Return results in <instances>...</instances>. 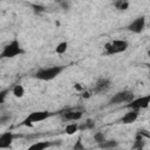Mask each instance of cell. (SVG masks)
<instances>
[{
    "instance_id": "1",
    "label": "cell",
    "mask_w": 150,
    "mask_h": 150,
    "mask_svg": "<svg viewBox=\"0 0 150 150\" xmlns=\"http://www.w3.org/2000/svg\"><path fill=\"white\" fill-rule=\"evenodd\" d=\"M66 67L67 66H53V67L41 68L33 74V77L41 81H52L56 76H59L66 69Z\"/></svg>"
},
{
    "instance_id": "2",
    "label": "cell",
    "mask_w": 150,
    "mask_h": 150,
    "mask_svg": "<svg viewBox=\"0 0 150 150\" xmlns=\"http://www.w3.org/2000/svg\"><path fill=\"white\" fill-rule=\"evenodd\" d=\"M25 53V50L22 49L20 42L14 39L12 40L8 45H6L1 52V59H12V57H15V56H19V55H22Z\"/></svg>"
},
{
    "instance_id": "3",
    "label": "cell",
    "mask_w": 150,
    "mask_h": 150,
    "mask_svg": "<svg viewBox=\"0 0 150 150\" xmlns=\"http://www.w3.org/2000/svg\"><path fill=\"white\" fill-rule=\"evenodd\" d=\"M129 43L125 40H112L111 42H107L104 45V53L107 55H115L118 53H123L128 49Z\"/></svg>"
},
{
    "instance_id": "4",
    "label": "cell",
    "mask_w": 150,
    "mask_h": 150,
    "mask_svg": "<svg viewBox=\"0 0 150 150\" xmlns=\"http://www.w3.org/2000/svg\"><path fill=\"white\" fill-rule=\"evenodd\" d=\"M132 100H135L132 91L130 90H122L116 93L110 100H109V104H121V103H130Z\"/></svg>"
},
{
    "instance_id": "5",
    "label": "cell",
    "mask_w": 150,
    "mask_h": 150,
    "mask_svg": "<svg viewBox=\"0 0 150 150\" xmlns=\"http://www.w3.org/2000/svg\"><path fill=\"white\" fill-rule=\"evenodd\" d=\"M149 104H150V94L132 100L130 103H128V104L125 105V108H127V109H131V110H137V111H139L141 109L148 108Z\"/></svg>"
},
{
    "instance_id": "6",
    "label": "cell",
    "mask_w": 150,
    "mask_h": 150,
    "mask_svg": "<svg viewBox=\"0 0 150 150\" xmlns=\"http://www.w3.org/2000/svg\"><path fill=\"white\" fill-rule=\"evenodd\" d=\"M144 28H145V16H143V15L136 18L134 21H131L127 26V29L131 33H135V34L142 33L144 30Z\"/></svg>"
},
{
    "instance_id": "7",
    "label": "cell",
    "mask_w": 150,
    "mask_h": 150,
    "mask_svg": "<svg viewBox=\"0 0 150 150\" xmlns=\"http://www.w3.org/2000/svg\"><path fill=\"white\" fill-rule=\"evenodd\" d=\"M53 114L50 112V111H48V110H40V111H33V112H30L28 116H27V118L34 124V123H36V122H42V121H45V120H47L48 117H50Z\"/></svg>"
},
{
    "instance_id": "8",
    "label": "cell",
    "mask_w": 150,
    "mask_h": 150,
    "mask_svg": "<svg viewBox=\"0 0 150 150\" xmlns=\"http://www.w3.org/2000/svg\"><path fill=\"white\" fill-rule=\"evenodd\" d=\"M82 115H83V111L82 110H77V109H74V110H66L64 112L61 114V120L64 121V122H69V121H79L82 118Z\"/></svg>"
},
{
    "instance_id": "9",
    "label": "cell",
    "mask_w": 150,
    "mask_h": 150,
    "mask_svg": "<svg viewBox=\"0 0 150 150\" xmlns=\"http://www.w3.org/2000/svg\"><path fill=\"white\" fill-rule=\"evenodd\" d=\"M110 86H111L110 80H108V79H105V77H101V79H98V80L96 81L93 91H94L95 94H101V93L107 91V90L110 88Z\"/></svg>"
},
{
    "instance_id": "10",
    "label": "cell",
    "mask_w": 150,
    "mask_h": 150,
    "mask_svg": "<svg viewBox=\"0 0 150 150\" xmlns=\"http://www.w3.org/2000/svg\"><path fill=\"white\" fill-rule=\"evenodd\" d=\"M61 142H53V141H41V142H35L32 145L28 146L27 150H46L53 145H60Z\"/></svg>"
},
{
    "instance_id": "11",
    "label": "cell",
    "mask_w": 150,
    "mask_h": 150,
    "mask_svg": "<svg viewBox=\"0 0 150 150\" xmlns=\"http://www.w3.org/2000/svg\"><path fill=\"white\" fill-rule=\"evenodd\" d=\"M138 117V111L137 110H131L129 109L128 112H125L120 120H118V123L121 124H131L134 123Z\"/></svg>"
},
{
    "instance_id": "12",
    "label": "cell",
    "mask_w": 150,
    "mask_h": 150,
    "mask_svg": "<svg viewBox=\"0 0 150 150\" xmlns=\"http://www.w3.org/2000/svg\"><path fill=\"white\" fill-rule=\"evenodd\" d=\"M15 138V135L12 132V131H7V132H4L1 136H0V148L1 149H7L12 145L13 141Z\"/></svg>"
},
{
    "instance_id": "13",
    "label": "cell",
    "mask_w": 150,
    "mask_h": 150,
    "mask_svg": "<svg viewBox=\"0 0 150 150\" xmlns=\"http://www.w3.org/2000/svg\"><path fill=\"white\" fill-rule=\"evenodd\" d=\"M118 146V142L116 139H105L103 143L98 144V148L101 150H114Z\"/></svg>"
},
{
    "instance_id": "14",
    "label": "cell",
    "mask_w": 150,
    "mask_h": 150,
    "mask_svg": "<svg viewBox=\"0 0 150 150\" xmlns=\"http://www.w3.org/2000/svg\"><path fill=\"white\" fill-rule=\"evenodd\" d=\"M144 145H145V138L142 135L136 132L135 141H134V144H132V150H136V149H142L143 150Z\"/></svg>"
},
{
    "instance_id": "15",
    "label": "cell",
    "mask_w": 150,
    "mask_h": 150,
    "mask_svg": "<svg viewBox=\"0 0 150 150\" xmlns=\"http://www.w3.org/2000/svg\"><path fill=\"white\" fill-rule=\"evenodd\" d=\"M66 134L67 135H74L76 131H79V124L76 122H73V123H69L66 125V129H64Z\"/></svg>"
},
{
    "instance_id": "16",
    "label": "cell",
    "mask_w": 150,
    "mask_h": 150,
    "mask_svg": "<svg viewBox=\"0 0 150 150\" xmlns=\"http://www.w3.org/2000/svg\"><path fill=\"white\" fill-rule=\"evenodd\" d=\"M94 128H95V122L93 120H87L83 124L79 125V130H81V131H83V130H91Z\"/></svg>"
},
{
    "instance_id": "17",
    "label": "cell",
    "mask_w": 150,
    "mask_h": 150,
    "mask_svg": "<svg viewBox=\"0 0 150 150\" xmlns=\"http://www.w3.org/2000/svg\"><path fill=\"white\" fill-rule=\"evenodd\" d=\"M12 93H13V95H14L15 97L20 98V97H22V96L25 95V88H23L21 84H16V86L13 88Z\"/></svg>"
},
{
    "instance_id": "18",
    "label": "cell",
    "mask_w": 150,
    "mask_h": 150,
    "mask_svg": "<svg viewBox=\"0 0 150 150\" xmlns=\"http://www.w3.org/2000/svg\"><path fill=\"white\" fill-rule=\"evenodd\" d=\"M67 49H68V42H67V41H62V42H60V43L56 46V48H55V53L61 55V54L66 53Z\"/></svg>"
},
{
    "instance_id": "19",
    "label": "cell",
    "mask_w": 150,
    "mask_h": 150,
    "mask_svg": "<svg viewBox=\"0 0 150 150\" xmlns=\"http://www.w3.org/2000/svg\"><path fill=\"white\" fill-rule=\"evenodd\" d=\"M114 6H115L118 11H125V9H128V7H129V2L125 1V0H118V1H116V2L114 4Z\"/></svg>"
},
{
    "instance_id": "20",
    "label": "cell",
    "mask_w": 150,
    "mask_h": 150,
    "mask_svg": "<svg viewBox=\"0 0 150 150\" xmlns=\"http://www.w3.org/2000/svg\"><path fill=\"white\" fill-rule=\"evenodd\" d=\"M105 139H107V138H105V135H104L103 132L97 131V132L94 134V141H95V143H96L97 145L101 144V143H103Z\"/></svg>"
},
{
    "instance_id": "21",
    "label": "cell",
    "mask_w": 150,
    "mask_h": 150,
    "mask_svg": "<svg viewBox=\"0 0 150 150\" xmlns=\"http://www.w3.org/2000/svg\"><path fill=\"white\" fill-rule=\"evenodd\" d=\"M71 150H86V148H84V145H83V143H82V138L81 137H79L77 139H76V142H75V144L73 145V149Z\"/></svg>"
},
{
    "instance_id": "22",
    "label": "cell",
    "mask_w": 150,
    "mask_h": 150,
    "mask_svg": "<svg viewBox=\"0 0 150 150\" xmlns=\"http://www.w3.org/2000/svg\"><path fill=\"white\" fill-rule=\"evenodd\" d=\"M32 7L34 8V12H35V13H38V14L43 13V12L46 11V7H45V6H42V5H36V4H33V5H32Z\"/></svg>"
},
{
    "instance_id": "23",
    "label": "cell",
    "mask_w": 150,
    "mask_h": 150,
    "mask_svg": "<svg viewBox=\"0 0 150 150\" xmlns=\"http://www.w3.org/2000/svg\"><path fill=\"white\" fill-rule=\"evenodd\" d=\"M137 134L142 135L144 138H150V131H148V130H145V129H138V130H137Z\"/></svg>"
},
{
    "instance_id": "24",
    "label": "cell",
    "mask_w": 150,
    "mask_h": 150,
    "mask_svg": "<svg viewBox=\"0 0 150 150\" xmlns=\"http://www.w3.org/2000/svg\"><path fill=\"white\" fill-rule=\"evenodd\" d=\"M11 120V116L9 115H7V116H5V115H1V117H0V122H1V124L4 125V124H6L7 123V121H9Z\"/></svg>"
},
{
    "instance_id": "25",
    "label": "cell",
    "mask_w": 150,
    "mask_h": 150,
    "mask_svg": "<svg viewBox=\"0 0 150 150\" xmlns=\"http://www.w3.org/2000/svg\"><path fill=\"white\" fill-rule=\"evenodd\" d=\"M6 93H7V90H2V91L0 93V103H4L5 97H6Z\"/></svg>"
},
{
    "instance_id": "26",
    "label": "cell",
    "mask_w": 150,
    "mask_h": 150,
    "mask_svg": "<svg viewBox=\"0 0 150 150\" xmlns=\"http://www.w3.org/2000/svg\"><path fill=\"white\" fill-rule=\"evenodd\" d=\"M21 125H27V127H32V125H33V123H32V122H30V121H29V120H28V118L26 117V118L23 120V122L21 123Z\"/></svg>"
},
{
    "instance_id": "27",
    "label": "cell",
    "mask_w": 150,
    "mask_h": 150,
    "mask_svg": "<svg viewBox=\"0 0 150 150\" xmlns=\"http://www.w3.org/2000/svg\"><path fill=\"white\" fill-rule=\"evenodd\" d=\"M60 5H61V7H62L63 9H66V11L69 9V2H64V1H63V2H60Z\"/></svg>"
},
{
    "instance_id": "28",
    "label": "cell",
    "mask_w": 150,
    "mask_h": 150,
    "mask_svg": "<svg viewBox=\"0 0 150 150\" xmlns=\"http://www.w3.org/2000/svg\"><path fill=\"white\" fill-rule=\"evenodd\" d=\"M90 95H91V94H90L89 91H84V93L82 94V97H84V98H88V97H89Z\"/></svg>"
},
{
    "instance_id": "29",
    "label": "cell",
    "mask_w": 150,
    "mask_h": 150,
    "mask_svg": "<svg viewBox=\"0 0 150 150\" xmlns=\"http://www.w3.org/2000/svg\"><path fill=\"white\" fill-rule=\"evenodd\" d=\"M148 54H149V56H150V52H149V53H148Z\"/></svg>"
},
{
    "instance_id": "30",
    "label": "cell",
    "mask_w": 150,
    "mask_h": 150,
    "mask_svg": "<svg viewBox=\"0 0 150 150\" xmlns=\"http://www.w3.org/2000/svg\"><path fill=\"white\" fill-rule=\"evenodd\" d=\"M136 150H142V149H136Z\"/></svg>"
}]
</instances>
